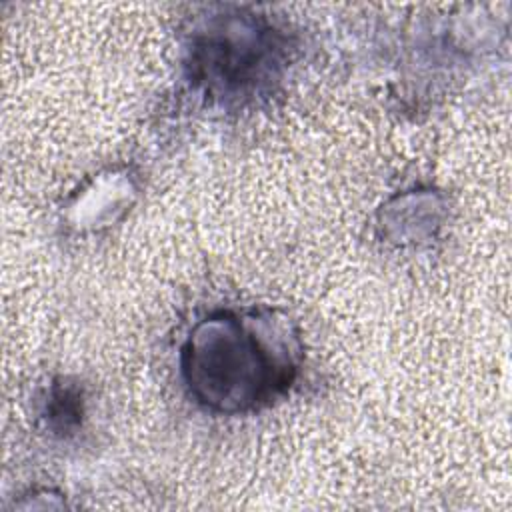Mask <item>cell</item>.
<instances>
[{
	"mask_svg": "<svg viewBox=\"0 0 512 512\" xmlns=\"http://www.w3.org/2000/svg\"><path fill=\"white\" fill-rule=\"evenodd\" d=\"M288 368L244 322L228 314L198 324L184 348V374L194 396L222 412L266 400L288 384Z\"/></svg>",
	"mask_w": 512,
	"mask_h": 512,
	"instance_id": "6da1fadb",
	"label": "cell"
}]
</instances>
